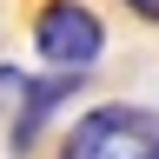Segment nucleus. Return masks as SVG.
Here are the masks:
<instances>
[{
	"label": "nucleus",
	"mask_w": 159,
	"mask_h": 159,
	"mask_svg": "<svg viewBox=\"0 0 159 159\" xmlns=\"http://www.w3.org/2000/svg\"><path fill=\"white\" fill-rule=\"evenodd\" d=\"M33 47L60 73H86L99 60V47H106V27H99V13L86 0H47L40 20H33Z\"/></svg>",
	"instance_id": "nucleus-1"
},
{
	"label": "nucleus",
	"mask_w": 159,
	"mask_h": 159,
	"mask_svg": "<svg viewBox=\"0 0 159 159\" xmlns=\"http://www.w3.org/2000/svg\"><path fill=\"white\" fill-rule=\"evenodd\" d=\"M73 86H80V73H53V80H27V86H20V93H27V106H20V119H13V146H20V152L33 146L40 119H47V113H53Z\"/></svg>",
	"instance_id": "nucleus-3"
},
{
	"label": "nucleus",
	"mask_w": 159,
	"mask_h": 159,
	"mask_svg": "<svg viewBox=\"0 0 159 159\" xmlns=\"http://www.w3.org/2000/svg\"><path fill=\"white\" fill-rule=\"evenodd\" d=\"M126 7H133L139 20H159V0H126Z\"/></svg>",
	"instance_id": "nucleus-4"
},
{
	"label": "nucleus",
	"mask_w": 159,
	"mask_h": 159,
	"mask_svg": "<svg viewBox=\"0 0 159 159\" xmlns=\"http://www.w3.org/2000/svg\"><path fill=\"white\" fill-rule=\"evenodd\" d=\"M146 133H152V119L139 106H93L66 133V152H60V159H146L152 152Z\"/></svg>",
	"instance_id": "nucleus-2"
}]
</instances>
